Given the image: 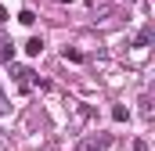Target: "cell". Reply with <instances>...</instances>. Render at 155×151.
Listing matches in <instances>:
<instances>
[{"instance_id":"52a82bcc","label":"cell","mask_w":155,"mask_h":151,"mask_svg":"<svg viewBox=\"0 0 155 151\" xmlns=\"http://www.w3.org/2000/svg\"><path fill=\"white\" fill-rule=\"evenodd\" d=\"M18 22H22V25H33V22H36V14H33V11H29V7H25V11H22V14H18Z\"/></svg>"},{"instance_id":"7a4b0ae2","label":"cell","mask_w":155,"mask_h":151,"mask_svg":"<svg viewBox=\"0 0 155 151\" xmlns=\"http://www.w3.org/2000/svg\"><path fill=\"white\" fill-rule=\"evenodd\" d=\"M0 61H4V65H11V61H15V47H11L7 40H0Z\"/></svg>"},{"instance_id":"30bf717a","label":"cell","mask_w":155,"mask_h":151,"mask_svg":"<svg viewBox=\"0 0 155 151\" xmlns=\"http://www.w3.org/2000/svg\"><path fill=\"white\" fill-rule=\"evenodd\" d=\"M130 151H148V140H134V144H130Z\"/></svg>"},{"instance_id":"9c48e42d","label":"cell","mask_w":155,"mask_h":151,"mask_svg":"<svg viewBox=\"0 0 155 151\" xmlns=\"http://www.w3.org/2000/svg\"><path fill=\"white\" fill-rule=\"evenodd\" d=\"M11 112V104H7V94H4V86H0V115Z\"/></svg>"},{"instance_id":"3957f363","label":"cell","mask_w":155,"mask_h":151,"mask_svg":"<svg viewBox=\"0 0 155 151\" xmlns=\"http://www.w3.org/2000/svg\"><path fill=\"white\" fill-rule=\"evenodd\" d=\"M61 58H65V61H87V58H83V50H76V47H65V50H61Z\"/></svg>"},{"instance_id":"6da1fadb","label":"cell","mask_w":155,"mask_h":151,"mask_svg":"<svg viewBox=\"0 0 155 151\" xmlns=\"http://www.w3.org/2000/svg\"><path fill=\"white\" fill-rule=\"evenodd\" d=\"M112 148V133H90L76 151H108Z\"/></svg>"},{"instance_id":"8fae6325","label":"cell","mask_w":155,"mask_h":151,"mask_svg":"<svg viewBox=\"0 0 155 151\" xmlns=\"http://www.w3.org/2000/svg\"><path fill=\"white\" fill-rule=\"evenodd\" d=\"M4 22H7V11H4V7H0V25H4Z\"/></svg>"},{"instance_id":"8992f818","label":"cell","mask_w":155,"mask_h":151,"mask_svg":"<svg viewBox=\"0 0 155 151\" xmlns=\"http://www.w3.org/2000/svg\"><path fill=\"white\" fill-rule=\"evenodd\" d=\"M112 119H116V122H126V119H130V112H126L123 104H116V108H112Z\"/></svg>"},{"instance_id":"5b68a950","label":"cell","mask_w":155,"mask_h":151,"mask_svg":"<svg viewBox=\"0 0 155 151\" xmlns=\"http://www.w3.org/2000/svg\"><path fill=\"white\" fill-rule=\"evenodd\" d=\"M141 115H144V119H148V122H152V97H148V94H144V97H141Z\"/></svg>"},{"instance_id":"277c9868","label":"cell","mask_w":155,"mask_h":151,"mask_svg":"<svg viewBox=\"0 0 155 151\" xmlns=\"http://www.w3.org/2000/svg\"><path fill=\"white\" fill-rule=\"evenodd\" d=\"M40 50H43V40H40V36H33L29 43H25V54H29V58H36Z\"/></svg>"},{"instance_id":"ba28073f","label":"cell","mask_w":155,"mask_h":151,"mask_svg":"<svg viewBox=\"0 0 155 151\" xmlns=\"http://www.w3.org/2000/svg\"><path fill=\"white\" fill-rule=\"evenodd\" d=\"M152 43V29H141V36H137V47H148Z\"/></svg>"}]
</instances>
